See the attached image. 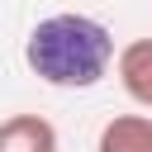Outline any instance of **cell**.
Instances as JSON below:
<instances>
[{
  "label": "cell",
  "mask_w": 152,
  "mask_h": 152,
  "mask_svg": "<svg viewBox=\"0 0 152 152\" xmlns=\"http://www.w3.org/2000/svg\"><path fill=\"white\" fill-rule=\"evenodd\" d=\"M24 62L38 81H48L57 90H90L109 76L119 52H114V33L100 19L62 10V14H48L28 28Z\"/></svg>",
  "instance_id": "cell-1"
},
{
  "label": "cell",
  "mask_w": 152,
  "mask_h": 152,
  "mask_svg": "<svg viewBox=\"0 0 152 152\" xmlns=\"http://www.w3.org/2000/svg\"><path fill=\"white\" fill-rule=\"evenodd\" d=\"M114 71H119L124 95L152 114V38H133V43H124Z\"/></svg>",
  "instance_id": "cell-2"
},
{
  "label": "cell",
  "mask_w": 152,
  "mask_h": 152,
  "mask_svg": "<svg viewBox=\"0 0 152 152\" xmlns=\"http://www.w3.org/2000/svg\"><path fill=\"white\" fill-rule=\"evenodd\" d=\"M0 152H57V124L43 114L0 119Z\"/></svg>",
  "instance_id": "cell-3"
},
{
  "label": "cell",
  "mask_w": 152,
  "mask_h": 152,
  "mask_svg": "<svg viewBox=\"0 0 152 152\" xmlns=\"http://www.w3.org/2000/svg\"><path fill=\"white\" fill-rule=\"evenodd\" d=\"M95 152H152V114H114L100 128Z\"/></svg>",
  "instance_id": "cell-4"
}]
</instances>
